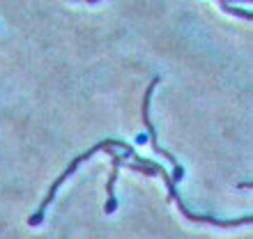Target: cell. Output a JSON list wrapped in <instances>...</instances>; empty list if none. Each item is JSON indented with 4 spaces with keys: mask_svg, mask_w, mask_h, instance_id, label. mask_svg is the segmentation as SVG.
<instances>
[{
    "mask_svg": "<svg viewBox=\"0 0 253 239\" xmlns=\"http://www.w3.org/2000/svg\"><path fill=\"white\" fill-rule=\"evenodd\" d=\"M161 83V76H154L152 79V83L147 85V90H145V97H143V124H145V129H147V136H150V143H152V150L157 154H161V157H166L170 163H173V184L175 182H180L182 179V175H184V168L177 163V159H175L170 152H166L164 147H159V140H157V133H154V129H152V122H150V97H152V92H154V87Z\"/></svg>",
    "mask_w": 253,
    "mask_h": 239,
    "instance_id": "obj_1",
    "label": "cell"
},
{
    "mask_svg": "<svg viewBox=\"0 0 253 239\" xmlns=\"http://www.w3.org/2000/svg\"><path fill=\"white\" fill-rule=\"evenodd\" d=\"M113 147H120L122 152H129L131 154L133 150H131V145H126V143H122V140H113L111 145L104 150V152H108L111 154V159H113V170H111V177H108V184H106V196H108V202H106V207H104V212L106 214H111L118 207V200H115V193H113V186H115V179H118V173H120V166H122V157L118 152H115Z\"/></svg>",
    "mask_w": 253,
    "mask_h": 239,
    "instance_id": "obj_2",
    "label": "cell"
},
{
    "mask_svg": "<svg viewBox=\"0 0 253 239\" xmlns=\"http://www.w3.org/2000/svg\"><path fill=\"white\" fill-rule=\"evenodd\" d=\"M85 2H97V0H85Z\"/></svg>",
    "mask_w": 253,
    "mask_h": 239,
    "instance_id": "obj_3",
    "label": "cell"
},
{
    "mask_svg": "<svg viewBox=\"0 0 253 239\" xmlns=\"http://www.w3.org/2000/svg\"><path fill=\"white\" fill-rule=\"evenodd\" d=\"M247 2H253V0H247Z\"/></svg>",
    "mask_w": 253,
    "mask_h": 239,
    "instance_id": "obj_4",
    "label": "cell"
}]
</instances>
